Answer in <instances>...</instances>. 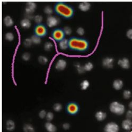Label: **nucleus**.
I'll use <instances>...</instances> for the list:
<instances>
[{
  "label": "nucleus",
  "instance_id": "f257e3e1",
  "mask_svg": "<svg viewBox=\"0 0 132 132\" xmlns=\"http://www.w3.org/2000/svg\"><path fill=\"white\" fill-rule=\"evenodd\" d=\"M69 47L75 51H85L89 47V43L86 39L73 37L69 40Z\"/></svg>",
  "mask_w": 132,
  "mask_h": 132
},
{
  "label": "nucleus",
  "instance_id": "f03ea898",
  "mask_svg": "<svg viewBox=\"0 0 132 132\" xmlns=\"http://www.w3.org/2000/svg\"><path fill=\"white\" fill-rule=\"evenodd\" d=\"M55 11L59 14L66 18H70L73 15L74 11L72 7L64 2H57L55 6Z\"/></svg>",
  "mask_w": 132,
  "mask_h": 132
},
{
  "label": "nucleus",
  "instance_id": "7ed1b4c3",
  "mask_svg": "<svg viewBox=\"0 0 132 132\" xmlns=\"http://www.w3.org/2000/svg\"><path fill=\"white\" fill-rule=\"evenodd\" d=\"M109 109L110 111L114 114L118 115H121L124 113L125 108L124 105L117 101H114L110 103Z\"/></svg>",
  "mask_w": 132,
  "mask_h": 132
},
{
  "label": "nucleus",
  "instance_id": "20e7f679",
  "mask_svg": "<svg viewBox=\"0 0 132 132\" xmlns=\"http://www.w3.org/2000/svg\"><path fill=\"white\" fill-rule=\"evenodd\" d=\"M119 128L118 125L114 122L108 123L105 127V132H118Z\"/></svg>",
  "mask_w": 132,
  "mask_h": 132
},
{
  "label": "nucleus",
  "instance_id": "39448f33",
  "mask_svg": "<svg viewBox=\"0 0 132 132\" xmlns=\"http://www.w3.org/2000/svg\"><path fill=\"white\" fill-rule=\"evenodd\" d=\"M68 112L71 115H75L77 114L79 110V107L77 103L75 102H71L67 108Z\"/></svg>",
  "mask_w": 132,
  "mask_h": 132
},
{
  "label": "nucleus",
  "instance_id": "423d86ee",
  "mask_svg": "<svg viewBox=\"0 0 132 132\" xmlns=\"http://www.w3.org/2000/svg\"><path fill=\"white\" fill-rule=\"evenodd\" d=\"M35 32L37 36L39 37L45 36L47 34V30L46 27L42 24L38 25L35 29Z\"/></svg>",
  "mask_w": 132,
  "mask_h": 132
},
{
  "label": "nucleus",
  "instance_id": "0eeeda50",
  "mask_svg": "<svg viewBox=\"0 0 132 132\" xmlns=\"http://www.w3.org/2000/svg\"><path fill=\"white\" fill-rule=\"evenodd\" d=\"M52 36L55 40L61 41L64 39V32L61 29H56L53 31Z\"/></svg>",
  "mask_w": 132,
  "mask_h": 132
},
{
  "label": "nucleus",
  "instance_id": "6e6552de",
  "mask_svg": "<svg viewBox=\"0 0 132 132\" xmlns=\"http://www.w3.org/2000/svg\"><path fill=\"white\" fill-rule=\"evenodd\" d=\"M60 22L59 18L54 16H50L47 19V24L50 27H54L57 26Z\"/></svg>",
  "mask_w": 132,
  "mask_h": 132
},
{
  "label": "nucleus",
  "instance_id": "1a4fd4ad",
  "mask_svg": "<svg viewBox=\"0 0 132 132\" xmlns=\"http://www.w3.org/2000/svg\"><path fill=\"white\" fill-rule=\"evenodd\" d=\"M36 7V4L34 2H28L27 3V7H26L25 11L26 14H32L34 12L35 8Z\"/></svg>",
  "mask_w": 132,
  "mask_h": 132
},
{
  "label": "nucleus",
  "instance_id": "9d476101",
  "mask_svg": "<svg viewBox=\"0 0 132 132\" xmlns=\"http://www.w3.org/2000/svg\"><path fill=\"white\" fill-rule=\"evenodd\" d=\"M114 60L111 57H106L102 60V65L106 68L111 69L114 65Z\"/></svg>",
  "mask_w": 132,
  "mask_h": 132
},
{
  "label": "nucleus",
  "instance_id": "9b49d317",
  "mask_svg": "<svg viewBox=\"0 0 132 132\" xmlns=\"http://www.w3.org/2000/svg\"><path fill=\"white\" fill-rule=\"evenodd\" d=\"M118 64L120 67L125 69H128L130 67L129 61L127 58H122L119 60L118 61Z\"/></svg>",
  "mask_w": 132,
  "mask_h": 132
},
{
  "label": "nucleus",
  "instance_id": "f8f14e48",
  "mask_svg": "<svg viewBox=\"0 0 132 132\" xmlns=\"http://www.w3.org/2000/svg\"><path fill=\"white\" fill-rule=\"evenodd\" d=\"M67 65V63L64 60L60 59L55 65V68L56 70L62 71L65 69Z\"/></svg>",
  "mask_w": 132,
  "mask_h": 132
},
{
  "label": "nucleus",
  "instance_id": "ddd939ff",
  "mask_svg": "<svg viewBox=\"0 0 132 132\" xmlns=\"http://www.w3.org/2000/svg\"><path fill=\"white\" fill-rule=\"evenodd\" d=\"M91 4L88 2H81L79 5V8L82 11L86 12L88 11L90 9Z\"/></svg>",
  "mask_w": 132,
  "mask_h": 132
},
{
  "label": "nucleus",
  "instance_id": "4468645a",
  "mask_svg": "<svg viewBox=\"0 0 132 132\" xmlns=\"http://www.w3.org/2000/svg\"><path fill=\"white\" fill-rule=\"evenodd\" d=\"M122 127L125 130H130L132 128V120L126 119L122 122Z\"/></svg>",
  "mask_w": 132,
  "mask_h": 132
},
{
  "label": "nucleus",
  "instance_id": "2eb2a0df",
  "mask_svg": "<svg viewBox=\"0 0 132 132\" xmlns=\"http://www.w3.org/2000/svg\"><path fill=\"white\" fill-rule=\"evenodd\" d=\"M112 86L116 90H120L122 87L124 86V83L123 82H122V80H119V79H117L115 80L113 82Z\"/></svg>",
  "mask_w": 132,
  "mask_h": 132
},
{
  "label": "nucleus",
  "instance_id": "dca6fc26",
  "mask_svg": "<svg viewBox=\"0 0 132 132\" xmlns=\"http://www.w3.org/2000/svg\"><path fill=\"white\" fill-rule=\"evenodd\" d=\"M3 22H4V24L6 27H11L14 23L13 20L12 19V18L9 15H7L5 17H4L3 19Z\"/></svg>",
  "mask_w": 132,
  "mask_h": 132
},
{
  "label": "nucleus",
  "instance_id": "f3484780",
  "mask_svg": "<svg viewBox=\"0 0 132 132\" xmlns=\"http://www.w3.org/2000/svg\"><path fill=\"white\" fill-rule=\"evenodd\" d=\"M95 116L98 121H102L106 118L107 114L104 112L99 111L96 112Z\"/></svg>",
  "mask_w": 132,
  "mask_h": 132
},
{
  "label": "nucleus",
  "instance_id": "a211bd4d",
  "mask_svg": "<svg viewBox=\"0 0 132 132\" xmlns=\"http://www.w3.org/2000/svg\"><path fill=\"white\" fill-rule=\"evenodd\" d=\"M59 47L62 50H64L67 49L69 47V40L67 39H63L61 41H60L59 43Z\"/></svg>",
  "mask_w": 132,
  "mask_h": 132
},
{
  "label": "nucleus",
  "instance_id": "6ab92c4d",
  "mask_svg": "<svg viewBox=\"0 0 132 132\" xmlns=\"http://www.w3.org/2000/svg\"><path fill=\"white\" fill-rule=\"evenodd\" d=\"M45 128L48 132H56V129H57L56 127L50 122H46L45 124Z\"/></svg>",
  "mask_w": 132,
  "mask_h": 132
},
{
  "label": "nucleus",
  "instance_id": "aec40b11",
  "mask_svg": "<svg viewBox=\"0 0 132 132\" xmlns=\"http://www.w3.org/2000/svg\"><path fill=\"white\" fill-rule=\"evenodd\" d=\"M20 24L21 27L24 28H29L31 26V22L29 19L24 18L21 21Z\"/></svg>",
  "mask_w": 132,
  "mask_h": 132
},
{
  "label": "nucleus",
  "instance_id": "412c9836",
  "mask_svg": "<svg viewBox=\"0 0 132 132\" xmlns=\"http://www.w3.org/2000/svg\"><path fill=\"white\" fill-rule=\"evenodd\" d=\"M15 128V124L12 120H8L6 123V128L9 131L13 130Z\"/></svg>",
  "mask_w": 132,
  "mask_h": 132
},
{
  "label": "nucleus",
  "instance_id": "4be33fe9",
  "mask_svg": "<svg viewBox=\"0 0 132 132\" xmlns=\"http://www.w3.org/2000/svg\"><path fill=\"white\" fill-rule=\"evenodd\" d=\"M24 132H35L34 127L30 124H26L23 126Z\"/></svg>",
  "mask_w": 132,
  "mask_h": 132
},
{
  "label": "nucleus",
  "instance_id": "5701e85b",
  "mask_svg": "<svg viewBox=\"0 0 132 132\" xmlns=\"http://www.w3.org/2000/svg\"><path fill=\"white\" fill-rule=\"evenodd\" d=\"M31 39L32 42V43L35 44H39L42 42L40 37L37 35H33L31 38Z\"/></svg>",
  "mask_w": 132,
  "mask_h": 132
},
{
  "label": "nucleus",
  "instance_id": "b1692460",
  "mask_svg": "<svg viewBox=\"0 0 132 132\" xmlns=\"http://www.w3.org/2000/svg\"><path fill=\"white\" fill-rule=\"evenodd\" d=\"M89 86H90V83L87 80H83L81 83V88L83 90H86L87 89H88V88L89 87Z\"/></svg>",
  "mask_w": 132,
  "mask_h": 132
},
{
  "label": "nucleus",
  "instance_id": "393cba45",
  "mask_svg": "<svg viewBox=\"0 0 132 132\" xmlns=\"http://www.w3.org/2000/svg\"><path fill=\"white\" fill-rule=\"evenodd\" d=\"M93 68V65L91 62H88L84 66V70L86 71H90Z\"/></svg>",
  "mask_w": 132,
  "mask_h": 132
},
{
  "label": "nucleus",
  "instance_id": "a878e982",
  "mask_svg": "<svg viewBox=\"0 0 132 132\" xmlns=\"http://www.w3.org/2000/svg\"><path fill=\"white\" fill-rule=\"evenodd\" d=\"M53 47L52 43L50 42H46L44 45V49L46 51H51Z\"/></svg>",
  "mask_w": 132,
  "mask_h": 132
},
{
  "label": "nucleus",
  "instance_id": "bb28decb",
  "mask_svg": "<svg viewBox=\"0 0 132 132\" xmlns=\"http://www.w3.org/2000/svg\"><path fill=\"white\" fill-rule=\"evenodd\" d=\"M5 39L8 41H10V42L12 41L14 39L13 34L10 32H7L5 35Z\"/></svg>",
  "mask_w": 132,
  "mask_h": 132
},
{
  "label": "nucleus",
  "instance_id": "cd10ccee",
  "mask_svg": "<svg viewBox=\"0 0 132 132\" xmlns=\"http://www.w3.org/2000/svg\"><path fill=\"white\" fill-rule=\"evenodd\" d=\"M38 61L41 64H46L48 62V59L44 56H40L38 57Z\"/></svg>",
  "mask_w": 132,
  "mask_h": 132
},
{
  "label": "nucleus",
  "instance_id": "c85d7f7f",
  "mask_svg": "<svg viewBox=\"0 0 132 132\" xmlns=\"http://www.w3.org/2000/svg\"><path fill=\"white\" fill-rule=\"evenodd\" d=\"M131 96V93L129 90H126L123 92V97L125 99H129Z\"/></svg>",
  "mask_w": 132,
  "mask_h": 132
},
{
  "label": "nucleus",
  "instance_id": "c756f323",
  "mask_svg": "<svg viewBox=\"0 0 132 132\" xmlns=\"http://www.w3.org/2000/svg\"><path fill=\"white\" fill-rule=\"evenodd\" d=\"M63 31L64 32V34H65L66 35H70L71 34H72V29L70 27H68V26H66L63 29Z\"/></svg>",
  "mask_w": 132,
  "mask_h": 132
},
{
  "label": "nucleus",
  "instance_id": "7c9ffc66",
  "mask_svg": "<svg viewBox=\"0 0 132 132\" xmlns=\"http://www.w3.org/2000/svg\"><path fill=\"white\" fill-rule=\"evenodd\" d=\"M32 43V42L31 38H27L23 42L24 46L25 47H30Z\"/></svg>",
  "mask_w": 132,
  "mask_h": 132
},
{
  "label": "nucleus",
  "instance_id": "2f4dec72",
  "mask_svg": "<svg viewBox=\"0 0 132 132\" xmlns=\"http://www.w3.org/2000/svg\"><path fill=\"white\" fill-rule=\"evenodd\" d=\"M53 109L56 111H57V112L60 111L62 109V106L61 104H60V103H56L54 105Z\"/></svg>",
  "mask_w": 132,
  "mask_h": 132
},
{
  "label": "nucleus",
  "instance_id": "473e14b6",
  "mask_svg": "<svg viewBox=\"0 0 132 132\" xmlns=\"http://www.w3.org/2000/svg\"><path fill=\"white\" fill-rule=\"evenodd\" d=\"M43 16L40 15H36V16H35L34 17V20L37 23H40L42 22L43 21Z\"/></svg>",
  "mask_w": 132,
  "mask_h": 132
},
{
  "label": "nucleus",
  "instance_id": "72a5a7b5",
  "mask_svg": "<svg viewBox=\"0 0 132 132\" xmlns=\"http://www.w3.org/2000/svg\"><path fill=\"white\" fill-rule=\"evenodd\" d=\"M44 12L47 14H51L53 12V9L50 6H47L44 8Z\"/></svg>",
  "mask_w": 132,
  "mask_h": 132
},
{
  "label": "nucleus",
  "instance_id": "f704fd0d",
  "mask_svg": "<svg viewBox=\"0 0 132 132\" xmlns=\"http://www.w3.org/2000/svg\"><path fill=\"white\" fill-rule=\"evenodd\" d=\"M22 58L24 61H29L30 59V54L29 53H24L22 55Z\"/></svg>",
  "mask_w": 132,
  "mask_h": 132
},
{
  "label": "nucleus",
  "instance_id": "c9c22d12",
  "mask_svg": "<svg viewBox=\"0 0 132 132\" xmlns=\"http://www.w3.org/2000/svg\"><path fill=\"white\" fill-rule=\"evenodd\" d=\"M77 65H76V67H77V70L79 72V73H83L85 70H84V67H82V66L79 64H77Z\"/></svg>",
  "mask_w": 132,
  "mask_h": 132
},
{
  "label": "nucleus",
  "instance_id": "e433bc0d",
  "mask_svg": "<svg viewBox=\"0 0 132 132\" xmlns=\"http://www.w3.org/2000/svg\"><path fill=\"white\" fill-rule=\"evenodd\" d=\"M46 119L48 121H51L52 120H53V119L54 118V114L53 113L51 112H48L47 114L46 115Z\"/></svg>",
  "mask_w": 132,
  "mask_h": 132
},
{
  "label": "nucleus",
  "instance_id": "4c0bfd02",
  "mask_svg": "<svg viewBox=\"0 0 132 132\" xmlns=\"http://www.w3.org/2000/svg\"><path fill=\"white\" fill-rule=\"evenodd\" d=\"M46 115H47V113L46 112L45 110H41L39 113V116L40 118H44L45 117H46Z\"/></svg>",
  "mask_w": 132,
  "mask_h": 132
},
{
  "label": "nucleus",
  "instance_id": "58836bf2",
  "mask_svg": "<svg viewBox=\"0 0 132 132\" xmlns=\"http://www.w3.org/2000/svg\"><path fill=\"white\" fill-rule=\"evenodd\" d=\"M77 32L79 35H81V36H83L84 33H85V31H84V29H83V28L82 27H79L78 28V29L77 30Z\"/></svg>",
  "mask_w": 132,
  "mask_h": 132
},
{
  "label": "nucleus",
  "instance_id": "ea45409f",
  "mask_svg": "<svg viewBox=\"0 0 132 132\" xmlns=\"http://www.w3.org/2000/svg\"><path fill=\"white\" fill-rule=\"evenodd\" d=\"M126 36L129 39H132V29H129L126 32Z\"/></svg>",
  "mask_w": 132,
  "mask_h": 132
},
{
  "label": "nucleus",
  "instance_id": "a19ab883",
  "mask_svg": "<svg viewBox=\"0 0 132 132\" xmlns=\"http://www.w3.org/2000/svg\"><path fill=\"white\" fill-rule=\"evenodd\" d=\"M70 127V125L68 123H65L63 125V128L64 129H69Z\"/></svg>",
  "mask_w": 132,
  "mask_h": 132
},
{
  "label": "nucleus",
  "instance_id": "79ce46f5",
  "mask_svg": "<svg viewBox=\"0 0 132 132\" xmlns=\"http://www.w3.org/2000/svg\"><path fill=\"white\" fill-rule=\"evenodd\" d=\"M129 108H130L132 109V101H131V102L129 103Z\"/></svg>",
  "mask_w": 132,
  "mask_h": 132
}]
</instances>
